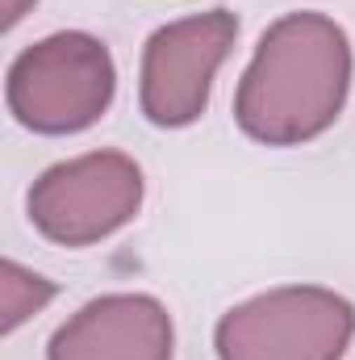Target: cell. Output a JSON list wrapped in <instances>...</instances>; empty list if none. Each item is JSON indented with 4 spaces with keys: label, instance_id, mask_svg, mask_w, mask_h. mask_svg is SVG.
<instances>
[{
    "label": "cell",
    "instance_id": "6da1fadb",
    "mask_svg": "<svg viewBox=\"0 0 355 360\" xmlns=\"http://www.w3.org/2000/svg\"><path fill=\"white\" fill-rule=\"evenodd\" d=\"M351 89L347 30L314 8L284 13L255 46L234 92V122L264 147H301L326 134Z\"/></svg>",
    "mask_w": 355,
    "mask_h": 360
},
{
    "label": "cell",
    "instance_id": "7a4b0ae2",
    "mask_svg": "<svg viewBox=\"0 0 355 360\" xmlns=\"http://www.w3.org/2000/svg\"><path fill=\"white\" fill-rule=\"evenodd\" d=\"M117 92V68L100 38L59 30L25 46L4 80L8 113L34 134H80L105 117Z\"/></svg>",
    "mask_w": 355,
    "mask_h": 360
},
{
    "label": "cell",
    "instance_id": "3957f363",
    "mask_svg": "<svg viewBox=\"0 0 355 360\" xmlns=\"http://www.w3.org/2000/svg\"><path fill=\"white\" fill-rule=\"evenodd\" d=\"M355 306L322 285H280L217 319V360H343Z\"/></svg>",
    "mask_w": 355,
    "mask_h": 360
},
{
    "label": "cell",
    "instance_id": "277c9868",
    "mask_svg": "<svg viewBox=\"0 0 355 360\" xmlns=\"http://www.w3.org/2000/svg\"><path fill=\"white\" fill-rule=\"evenodd\" d=\"M142 168L121 151H88L46 168L29 188V222L59 248H92L142 210Z\"/></svg>",
    "mask_w": 355,
    "mask_h": 360
},
{
    "label": "cell",
    "instance_id": "5b68a950",
    "mask_svg": "<svg viewBox=\"0 0 355 360\" xmlns=\"http://www.w3.org/2000/svg\"><path fill=\"white\" fill-rule=\"evenodd\" d=\"M234 38H239V17L230 8H209L155 30L142 46V80H138V105L147 122L159 130L192 126L209 105L213 76L226 63Z\"/></svg>",
    "mask_w": 355,
    "mask_h": 360
},
{
    "label": "cell",
    "instance_id": "8992f818",
    "mask_svg": "<svg viewBox=\"0 0 355 360\" xmlns=\"http://www.w3.org/2000/svg\"><path fill=\"white\" fill-rule=\"evenodd\" d=\"M176 327L151 293H105L80 306L46 344V360H172Z\"/></svg>",
    "mask_w": 355,
    "mask_h": 360
},
{
    "label": "cell",
    "instance_id": "52a82bcc",
    "mask_svg": "<svg viewBox=\"0 0 355 360\" xmlns=\"http://www.w3.org/2000/svg\"><path fill=\"white\" fill-rule=\"evenodd\" d=\"M55 297V285L46 276L25 272L17 260H4V331H17L29 314H38Z\"/></svg>",
    "mask_w": 355,
    "mask_h": 360
}]
</instances>
